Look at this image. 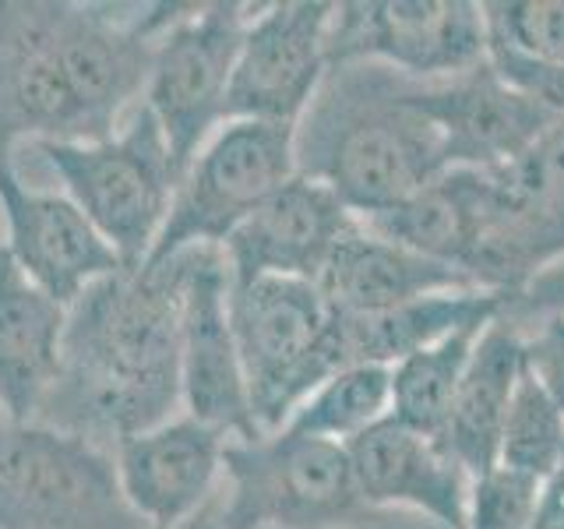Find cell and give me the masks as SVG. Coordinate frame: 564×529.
I'll list each match as a JSON object with an SVG mask.
<instances>
[{
	"label": "cell",
	"mask_w": 564,
	"mask_h": 529,
	"mask_svg": "<svg viewBox=\"0 0 564 529\" xmlns=\"http://www.w3.org/2000/svg\"><path fill=\"white\" fill-rule=\"evenodd\" d=\"M181 255L128 264L67 307L64 360L32 423L113 452L181 406Z\"/></svg>",
	"instance_id": "1"
},
{
	"label": "cell",
	"mask_w": 564,
	"mask_h": 529,
	"mask_svg": "<svg viewBox=\"0 0 564 529\" xmlns=\"http://www.w3.org/2000/svg\"><path fill=\"white\" fill-rule=\"evenodd\" d=\"M413 85L378 64H339L296 123V170L335 191L360 223L410 202L445 173L437 128Z\"/></svg>",
	"instance_id": "2"
},
{
	"label": "cell",
	"mask_w": 564,
	"mask_h": 529,
	"mask_svg": "<svg viewBox=\"0 0 564 529\" xmlns=\"http://www.w3.org/2000/svg\"><path fill=\"white\" fill-rule=\"evenodd\" d=\"M229 322L258 434L286 428L296 406L343 370L335 314L307 279L264 276L234 282Z\"/></svg>",
	"instance_id": "3"
},
{
	"label": "cell",
	"mask_w": 564,
	"mask_h": 529,
	"mask_svg": "<svg viewBox=\"0 0 564 529\" xmlns=\"http://www.w3.org/2000/svg\"><path fill=\"white\" fill-rule=\"evenodd\" d=\"M32 149L123 264L149 261L181 173L145 106H134V114L110 138L35 141Z\"/></svg>",
	"instance_id": "4"
},
{
	"label": "cell",
	"mask_w": 564,
	"mask_h": 529,
	"mask_svg": "<svg viewBox=\"0 0 564 529\" xmlns=\"http://www.w3.org/2000/svg\"><path fill=\"white\" fill-rule=\"evenodd\" d=\"M296 173V128L226 120L176 181L170 216L145 264L170 261L191 247H223Z\"/></svg>",
	"instance_id": "5"
},
{
	"label": "cell",
	"mask_w": 564,
	"mask_h": 529,
	"mask_svg": "<svg viewBox=\"0 0 564 529\" xmlns=\"http://www.w3.org/2000/svg\"><path fill=\"white\" fill-rule=\"evenodd\" d=\"M0 529H145L120 494L113 452L46 423L0 431Z\"/></svg>",
	"instance_id": "6"
},
{
	"label": "cell",
	"mask_w": 564,
	"mask_h": 529,
	"mask_svg": "<svg viewBox=\"0 0 564 529\" xmlns=\"http://www.w3.org/2000/svg\"><path fill=\"white\" fill-rule=\"evenodd\" d=\"M226 511L254 529H339L378 519L357 490L346 445L293 431L226 445Z\"/></svg>",
	"instance_id": "7"
},
{
	"label": "cell",
	"mask_w": 564,
	"mask_h": 529,
	"mask_svg": "<svg viewBox=\"0 0 564 529\" xmlns=\"http://www.w3.org/2000/svg\"><path fill=\"white\" fill-rule=\"evenodd\" d=\"M251 11L234 0L184 4L176 22L159 35L141 106L163 131L176 173H184L226 123L229 78Z\"/></svg>",
	"instance_id": "8"
},
{
	"label": "cell",
	"mask_w": 564,
	"mask_h": 529,
	"mask_svg": "<svg viewBox=\"0 0 564 529\" xmlns=\"http://www.w3.org/2000/svg\"><path fill=\"white\" fill-rule=\"evenodd\" d=\"M487 57V14L473 0H357L335 4L328 29V67L378 64L416 85L458 78Z\"/></svg>",
	"instance_id": "9"
},
{
	"label": "cell",
	"mask_w": 564,
	"mask_h": 529,
	"mask_svg": "<svg viewBox=\"0 0 564 529\" xmlns=\"http://www.w3.org/2000/svg\"><path fill=\"white\" fill-rule=\"evenodd\" d=\"M335 4L279 0L258 8L243 29L229 78L226 120L296 128L328 75V29Z\"/></svg>",
	"instance_id": "10"
},
{
	"label": "cell",
	"mask_w": 564,
	"mask_h": 529,
	"mask_svg": "<svg viewBox=\"0 0 564 529\" xmlns=\"http://www.w3.org/2000/svg\"><path fill=\"white\" fill-rule=\"evenodd\" d=\"M181 406L229 441L258 438L251 399L229 322V264L223 247L181 251Z\"/></svg>",
	"instance_id": "11"
},
{
	"label": "cell",
	"mask_w": 564,
	"mask_h": 529,
	"mask_svg": "<svg viewBox=\"0 0 564 529\" xmlns=\"http://www.w3.org/2000/svg\"><path fill=\"white\" fill-rule=\"evenodd\" d=\"M0 219L4 255L64 307L99 279L128 269L67 194L29 187L14 163H0Z\"/></svg>",
	"instance_id": "12"
},
{
	"label": "cell",
	"mask_w": 564,
	"mask_h": 529,
	"mask_svg": "<svg viewBox=\"0 0 564 529\" xmlns=\"http://www.w3.org/2000/svg\"><path fill=\"white\" fill-rule=\"evenodd\" d=\"M229 438L187 413L113 449L120 494L145 529H184L216 501Z\"/></svg>",
	"instance_id": "13"
},
{
	"label": "cell",
	"mask_w": 564,
	"mask_h": 529,
	"mask_svg": "<svg viewBox=\"0 0 564 529\" xmlns=\"http://www.w3.org/2000/svg\"><path fill=\"white\" fill-rule=\"evenodd\" d=\"M413 102L437 128L445 170H498L516 163L557 120L511 88L490 57L458 78L413 85Z\"/></svg>",
	"instance_id": "14"
},
{
	"label": "cell",
	"mask_w": 564,
	"mask_h": 529,
	"mask_svg": "<svg viewBox=\"0 0 564 529\" xmlns=\"http://www.w3.org/2000/svg\"><path fill=\"white\" fill-rule=\"evenodd\" d=\"M360 219L335 198V191L296 173L254 216H247L223 244L229 279L251 282L264 276L314 282L325 261Z\"/></svg>",
	"instance_id": "15"
},
{
	"label": "cell",
	"mask_w": 564,
	"mask_h": 529,
	"mask_svg": "<svg viewBox=\"0 0 564 529\" xmlns=\"http://www.w3.org/2000/svg\"><path fill=\"white\" fill-rule=\"evenodd\" d=\"M349 466L364 505L381 516L410 508L441 529H466L473 476L445 449V441L384 417L349 445Z\"/></svg>",
	"instance_id": "16"
},
{
	"label": "cell",
	"mask_w": 564,
	"mask_h": 529,
	"mask_svg": "<svg viewBox=\"0 0 564 529\" xmlns=\"http://www.w3.org/2000/svg\"><path fill=\"white\" fill-rule=\"evenodd\" d=\"M314 287L335 314H381L420 296L480 290L469 276L388 240L364 223L339 240Z\"/></svg>",
	"instance_id": "17"
},
{
	"label": "cell",
	"mask_w": 564,
	"mask_h": 529,
	"mask_svg": "<svg viewBox=\"0 0 564 529\" xmlns=\"http://www.w3.org/2000/svg\"><path fill=\"white\" fill-rule=\"evenodd\" d=\"M67 307L46 296L0 247V417L32 423L64 360Z\"/></svg>",
	"instance_id": "18"
},
{
	"label": "cell",
	"mask_w": 564,
	"mask_h": 529,
	"mask_svg": "<svg viewBox=\"0 0 564 529\" xmlns=\"http://www.w3.org/2000/svg\"><path fill=\"white\" fill-rule=\"evenodd\" d=\"M522 367V328L508 314H501L476 339L469 367L452 399L445 431H441L445 449L463 463L473 481L498 466L505 417Z\"/></svg>",
	"instance_id": "19"
},
{
	"label": "cell",
	"mask_w": 564,
	"mask_h": 529,
	"mask_svg": "<svg viewBox=\"0 0 564 529\" xmlns=\"http://www.w3.org/2000/svg\"><path fill=\"white\" fill-rule=\"evenodd\" d=\"M508 311V296L494 290H455L420 296L381 314H335V339H339L343 367H388L392 370L410 353L431 346L458 328L490 325Z\"/></svg>",
	"instance_id": "20"
},
{
	"label": "cell",
	"mask_w": 564,
	"mask_h": 529,
	"mask_svg": "<svg viewBox=\"0 0 564 529\" xmlns=\"http://www.w3.org/2000/svg\"><path fill=\"white\" fill-rule=\"evenodd\" d=\"M484 202L487 176L484 170H445L410 202L367 219L364 226L395 240L410 251L448 264V269L469 276L476 244L484 229ZM473 279V276H469Z\"/></svg>",
	"instance_id": "21"
},
{
	"label": "cell",
	"mask_w": 564,
	"mask_h": 529,
	"mask_svg": "<svg viewBox=\"0 0 564 529\" xmlns=\"http://www.w3.org/2000/svg\"><path fill=\"white\" fill-rule=\"evenodd\" d=\"M484 328L487 325L458 328L445 335V339L410 353V357L392 367V417L399 423L420 434L441 438L452 399L458 392V381L466 375L476 339L484 335Z\"/></svg>",
	"instance_id": "22"
},
{
	"label": "cell",
	"mask_w": 564,
	"mask_h": 529,
	"mask_svg": "<svg viewBox=\"0 0 564 529\" xmlns=\"http://www.w3.org/2000/svg\"><path fill=\"white\" fill-rule=\"evenodd\" d=\"M384 417H392V370L388 367H343L325 378L296 406L282 431L349 445Z\"/></svg>",
	"instance_id": "23"
},
{
	"label": "cell",
	"mask_w": 564,
	"mask_h": 529,
	"mask_svg": "<svg viewBox=\"0 0 564 529\" xmlns=\"http://www.w3.org/2000/svg\"><path fill=\"white\" fill-rule=\"evenodd\" d=\"M498 466L536 476L543 484L564 466V413L525 367L505 417Z\"/></svg>",
	"instance_id": "24"
},
{
	"label": "cell",
	"mask_w": 564,
	"mask_h": 529,
	"mask_svg": "<svg viewBox=\"0 0 564 529\" xmlns=\"http://www.w3.org/2000/svg\"><path fill=\"white\" fill-rule=\"evenodd\" d=\"M484 14L494 43L564 67V0H494L484 4Z\"/></svg>",
	"instance_id": "25"
},
{
	"label": "cell",
	"mask_w": 564,
	"mask_h": 529,
	"mask_svg": "<svg viewBox=\"0 0 564 529\" xmlns=\"http://www.w3.org/2000/svg\"><path fill=\"white\" fill-rule=\"evenodd\" d=\"M543 481L494 466L476 476L466 505V529H533L543 501Z\"/></svg>",
	"instance_id": "26"
},
{
	"label": "cell",
	"mask_w": 564,
	"mask_h": 529,
	"mask_svg": "<svg viewBox=\"0 0 564 529\" xmlns=\"http://www.w3.org/2000/svg\"><path fill=\"white\" fill-rule=\"evenodd\" d=\"M522 328V360L540 388L564 413V314H543L516 322Z\"/></svg>",
	"instance_id": "27"
},
{
	"label": "cell",
	"mask_w": 564,
	"mask_h": 529,
	"mask_svg": "<svg viewBox=\"0 0 564 529\" xmlns=\"http://www.w3.org/2000/svg\"><path fill=\"white\" fill-rule=\"evenodd\" d=\"M505 314L511 322H529V317H543V314H564V258L554 261L551 269H543L519 296H511Z\"/></svg>",
	"instance_id": "28"
},
{
	"label": "cell",
	"mask_w": 564,
	"mask_h": 529,
	"mask_svg": "<svg viewBox=\"0 0 564 529\" xmlns=\"http://www.w3.org/2000/svg\"><path fill=\"white\" fill-rule=\"evenodd\" d=\"M533 529H564V466L554 481H546L543 487V501H540Z\"/></svg>",
	"instance_id": "29"
},
{
	"label": "cell",
	"mask_w": 564,
	"mask_h": 529,
	"mask_svg": "<svg viewBox=\"0 0 564 529\" xmlns=\"http://www.w3.org/2000/svg\"><path fill=\"white\" fill-rule=\"evenodd\" d=\"M219 519H223V505L216 508V501H212V505L202 511V516L194 519V522H187L184 529H219Z\"/></svg>",
	"instance_id": "30"
},
{
	"label": "cell",
	"mask_w": 564,
	"mask_h": 529,
	"mask_svg": "<svg viewBox=\"0 0 564 529\" xmlns=\"http://www.w3.org/2000/svg\"><path fill=\"white\" fill-rule=\"evenodd\" d=\"M219 529H254L247 519H240V516H234V511H226V505H223V519H219Z\"/></svg>",
	"instance_id": "31"
},
{
	"label": "cell",
	"mask_w": 564,
	"mask_h": 529,
	"mask_svg": "<svg viewBox=\"0 0 564 529\" xmlns=\"http://www.w3.org/2000/svg\"><path fill=\"white\" fill-rule=\"evenodd\" d=\"M4 423H8V420H4V417H0V431H4Z\"/></svg>",
	"instance_id": "32"
}]
</instances>
